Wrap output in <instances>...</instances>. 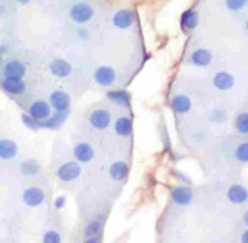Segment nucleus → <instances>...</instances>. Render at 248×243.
<instances>
[{
    "label": "nucleus",
    "mask_w": 248,
    "mask_h": 243,
    "mask_svg": "<svg viewBox=\"0 0 248 243\" xmlns=\"http://www.w3.org/2000/svg\"><path fill=\"white\" fill-rule=\"evenodd\" d=\"M94 15V10L91 5H88V3H75L73 7H71L70 10V17L73 22L77 23H86L90 22L91 18H93Z\"/></svg>",
    "instance_id": "1"
},
{
    "label": "nucleus",
    "mask_w": 248,
    "mask_h": 243,
    "mask_svg": "<svg viewBox=\"0 0 248 243\" xmlns=\"http://www.w3.org/2000/svg\"><path fill=\"white\" fill-rule=\"evenodd\" d=\"M79 174H81V167H79V164H77V162H66V164H63L57 170L58 179L63 182L75 181V179L79 177Z\"/></svg>",
    "instance_id": "2"
},
{
    "label": "nucleus",
    "mask_w": 248,
    "mask_h": 243,
    "mask_svg": "<svg viewBox=\"0 0 248 243\" xmlns=\"http://www.w3.org/2000/svg\"><path fill=\"white\" fill-rule=\"evenodd\" d=\"M170 198L172 202H174L175 205H181V207H186L189 205L192 202V198H194V194H192V190L189 187H175V189H172L170 192Z\"/></svg>",
    "instance_id": "3"
},
{
    "label": "nucleus",
    "mask_w": 248,
    "mask_h": 243,
    "mask_svg": "<svg viewBox=\"0 0 248 243\" xmlns=\"http://www.w3.org/2000/svg\"><path fill=\"white\" fill-rule=\"evenodd\" d=\"M86 242L90 243H98L103 240V222L101 218H96V220L90 222L85 230Z\"/></svg>",
    "instance_id": "4"
},
{
    "label": "nucleus",
    "mask_w": 248,
    "mask_h": 243,
    "mask_svg": "<svg viewBox=\"0 0 248 243\" xmlns=\"http://www.w3.org/2000/svg\"><path fill=\"white\" fill-rule=\"evenodd\" d=\"M116 79V73L111 66H99L94 71V81L99 86H111Z\"/></svg>",
    "instance_id": "5"
},
{
    "label": "nucleus",
    "mask_w": 248,
    "mask_h": 243,
    "mask_svg": "<svg viewBox=\"0 0 248 243\" xmlns=\"http://www.w3.org/2000/svg\"><path fill=\"white\" fill-rule=\"evenodd\" d=\"M90 122L96 129H106L111 122V114L106 109H96L90 114Z\"/></svg>",
    "instance_id": "6"
},
{
    "label": "nucleus",
    "mask_w": 248,
    "mask_h": 243,
    "mask_svg": "<svg viewBox=\"0 0 248 243\" xmlns=\"http://www.w3.org/2000/svg\"><path fill=\"white\" fill-rule=\"evenodd\" d=\"M50 103L55 111H68L70 109L71 99H70V94L65 93V91H55L50 96Z\"/></svg>",
    "instance_id": "7"
},
{
    "label": "nucleus",
    "mask_w": 248,
    "mask_h": 243,
    "mask_svg": "<svg viewBox=\"0 0 248 243\" xmlns=\"http://www.w3.org/2000/svg\"><path fill=\"white\" fill-rule=\"evenodd\" d=\"M235 85V78L233 75L229 71H218L214 76V86L220 91H229Z\"/></svg>",
    "instance_id": "8"
},
{
    "label": "nucleus",
    "mask_w": 248,
    "mask_h": 243,
    "mask_svg": "<svg viewBox=\"0 0 248 243\" xmlns=\"http://www.w3.org/2000/svg\"><path fill=\"white\" fill-rule=\"evenodd\" d=\"M70 109L68 111H57L55 114H51L50 118L42 121V129H60L63 126V122L68 119Z\"/></svg>",
    "instance_id": "9"
},
{
    "label": "nucleus",
    "mask_w": 248,
    "mask_h": 243,
    "mask_svg": "<svg viewBox=\"0 0 248 243\" xmlns=\"http://www.w3.org/2000/svg\"><path fill=\"white\" fill-rule=\"evenodd\" d=\"M227 197H229V200L232 202V204L242 205L248 200V190L240 184L230 185L229 192H227Z\"/></svg>",
    "instance_id": "10"
},
{
    "label": "nucleus",
    "mask_w": 248,
    "mask_h": 243,
    "mask_svg": "<svg viewBox=\"0 0 248 243\" xmlns=\"http://www.w3.org/2000/svg\"><path fill=\"white\" fill-rule=\"evenodd\" d=\"M3 75L9 79H22L25 76V66L18 60H12V61L5 65V68H3Z\"/></svg>",
    "instance_id": "11"
},
{
    "label": "nucleus",
    "mask_w": 248,
    "mask_h": 243,
    "mask_svg": "<svg viewBox=\"0 0 248 243\" xmlns=\"http://www.w3.org/2000/svg\"><path fill=\"white\" fill-rule=\"evenodd\" d=\"M45 198V192L38 187H30L23 192V202H25L29 207H37L43 202Z\"/></svg>",
    "instance_id": "12"
},
{
    "label": "nucleus",
    "mask_w": 248,
    "mask_h": 243,
    "mask_svg": "<svg viewBox=\"0 0 248 243\" xmlns=\"http://www.w3.org/2000/svg\"><path fill=\"white\" fill-rule=\"evenodd\" d=\"M134 18H136V15L133 10L124 9V10H119L118 14L114 15L113 22L118 29H129V27L134 23Z\"/></svg>",
    "instance_id": "13"
},
{
    "label": "nucleus",
    "mask_w": 248,
    "mask_h": 243,
    "mask_svg": "<svg viewBox=\"0 0 248 243\" xmlns=\"http://www.w3.org/2000/svg\"><path fill=\"white\" fill-rule=\"evenodd\" d=\"M170 107H172V111H174V113L186 114V113H189V111H190L192 101H190L189 96H186V94H177V96L172 98Z\"/></svg>",
    "instance_id": "14"
},
{
    "label": "nucleus",
    "mask_w": 248,
    "mask_h": 243,
    "mask_svg": "<svg viewBox=\"0 0 248 243\" xmlns=\"http://www.w3.org/2000/svg\"><path fill=\"white\" fill-rule=\"evenodd\" d=\"M29 113L33 116L35 119H38V121H45L51 116V111H50V105L45 101H37L33 103V105L30 106V111Z\"/></svg>",
    "instance_id": "15"
},
{
    "label": "nucleus",
    "mask_w": 248,
    "mask_h": 243,
    "mask_svg": "<svg viewBox=\"0 0 248 243\" xmlns=\"http://www.w3.org/2000/svg\"><path fill=\"white\" fill-rule=\"evenodd\" d=\"M73 154L77 157L78 162H90L91 159L94 157V151L88 142H79V144L75 146Z\"/></svg>",
    "instance_id": "16"
},
{
    "label": "nucleus",
    "mask_w": 248,
    "mask_h": 243,
    "mask_svg": "<svg viewBox=\"0 0 248 243\" xmlns=\"http://www.w3.org/2000/svg\"><path fill=\"white\" fill-rule=\"evenodd\" d=\"M50 71L53 76L57 78H65L71 73V65L65 60H53L50 65Z\"/></svg>",
    "instance_id": "17"
},
{
    "label": "nucleus",
    "mask_w": 248,
    "mask_h": 243,
    "mask_svg": "<svg viewBox=\"0 0 248 243\" xmlns=\"http://www.w3.org/2000/svg\"><path fill=\"white\" fill-rule=\"evenodd\" d=\"M2 88H3V91L5 93H9V94H22V93H25V83L22 81V79H9V78H5L2 81Z\"/></svg>",
    "instance_id": "18"
},
{
    "label": "nucleus",
    "mask_w": 248,
    "mask_h": 243,
    "mask_svg": "<svg viewBox=\"0 0 248 243\" xmlns=\"http://www.w3.org/2000/svg\"><path fill=\"white\" fill-rule=\"evenodd\" d=\"M212 61V53L205 48H199L190 55V63L195 66H209Z\"/></svg>",
    "instance_id": "19"
},
{
    "label": "nucleus",
    "mask_w": 248,
    "mask_h": 243,
    "mask_svg": "<svg viewBox=\"0 0 248 243\" xmlns=\"http://www.w3.org/2000/svg\"><path fill=\"white\" fill-rule=\"evenodd\" d=\"M15 156H17V144L14 141H9V139H2L0 141V159L9 161Z\"/></svg>",
    "instance_id": "20"
},
{
    "label": "nucleus",
    "mask_w": 248,
    "mask_h": 243,
    "mask_svg": "<svg viewBox=\"0 0 248 243\" xmlns=\"http://www.w3.org/2000/svg\"><path fill=\"white\" fill-rule=\"evenodd\" d=\"M114 131H116V134H119V136H123V137L131 136V133H133V121H131V118H127V116L119 118L114 124Z\"/></svg>",
    "instance_id": "21"
},
{
    "label": "nucleus",
    "mask_w": 248,
    "mask_h": 243,
    "mask_svg": "<svg viewBox=\"0 0 248 243\" xmlns=\"http://www.w3.org/2000/svg\"><path fill=\"white\" fill-rule=\"evenodd\" d=\"M181 23H182V27L186 30H194L195 27H197V23H199V14H197V10L190 9V10L184 12L182 17H181Z\"/></svg>",
    "instance_id": "22"
},
{
    "label": "nucleus",
    "mask_w": 248,
    "mask_h": 243,
    "mask_svg": "<svg viewBox=\"0 0 248 243\" xmlns=\"http://www.w3.org/2000/svg\"><path fill=\"white\" fill-rule=\"evenodd\" d=\"M109 174H111V179H113V181H124L127 175V164L123 161L114 162L109 169Z\"/></svg>",
    "instance_id": "23"
},
{
    "label": "nucleus",
    "mask_w": 248,
    "mask_h": 243,
    "mask_svg": "<svg viewBox=\"0 0 248 243\" xmlns=\"http://www.w3.org/2000/svg\"><path fill=\"white\" fill-rule=\"evenodd\" d=\"M108 99L116 103L119 106H126L129 103V94L123 90H116V91H108Z\"/></svg>",
    "instance_id": "24"
},
{
    "label": "nucleus",
    "mask_w": 248,
    "mask_h": 243,
    "mask_svg": "<svg viewBox=\"0 0 248 243\" xmlns=\"http://www.w3.org/2000/svg\"><path fill=\"white\" fill-rule=\"evenodd\" d=\"M235 129L242 136H248V113L238 114L237 119H235Z\"/></svg>",
    "instance_id": "25"
},
{
    "label": "nucleus",
    "mask_w": 248,
    "mask_h": 243,
    "mask_svg": "<svg viewBox=\"0 0 248 243\" xmlns=\"http://www.w3.org/2000/svg\"><path fill=\"white\" fill-rule=\"evenodd\" d=\"M235 159H237L238 162L248 164V142H242V144H238V147L235 149Z\"/></svg>",
    "instance_id": "26"
},
{
    "label": "nucleus",
    "mask_w": 248,
    "mask_h": 243,
    "mask_svg": "<svg viewBox=\"0 0 248 243\" xmlns=\"http://www.w3.org/2000/svg\"><path fill=\"white\" fill-rule=\"evenodd\" d=\"M22 122L25 124L29 129L31 131H37V129H42V121L35 119L31 114H22Z\"/></svg>",
    "instance_id": "27"
},
{
    "label": "nucleus",
    "mask_w": 248,
    "mask_h": 243,
    "mask_svg": "<svg viewBox=\"0 0 248 243\" xmlns=\"http://www.w3.org/2000/svg\"><path fill=\"white\" fill-rule=\"evenodd\" d=\"M22 172L25 175H35L38 172V166L35 161H25L22 164Z\"/></svg>",
    "instance_id": "28"
},
{
    "label": "nucleus",
    "mask_w": 248,
    "mask_h": 243,
    "mask_svg": "<svg viewBox=\"0 0 248 243\" xmlns=\"http://www.w3.org/2000/svg\"><path fill=\"white\" fill-rule=\"evenodd\" d=\"M248 3V0H225V5L227 9L232 10V12H237V10H242Z\"/></svg>",
    "instance_id": "29"
},
{
    "label": "nucleus",
    "mask_w": 248,
    "mask_h": 243,
    "mask_svg": "<svg viewBox=\"0 0 248 243\" xmlns=\"http://www.w3.org/2000/svg\"><path fill=\"white\" fill-rule=\"evenodd\" d=\"M210 121L212 122H225L227 121V113L222 109H214L210 113Z\"/></svg>",
    "instance_id": "30"
},
{
    "label": "nucleus",
    "mask_w": 248,
    "mask_h": 243,
    "mask_svg": "<svg viewBox=\"0 0 248 243\" xmlns=\"http://www.w3.org/2000/svg\"><path fill=\"white\" fill-rule=\"evenodd\" d=\"M43 242H45V243H58L60 242V235L55 232V230H50V232L45 233V237H43Z\"/></svg>",
    "instance_id": "31"
},
{
    "label": "nucleus",
    "mask_w": 248,
    "mask_h": 243,
    "mask_svg": "<svg viewBox=\"0 0 248 243\" xmlns=\"http://www.w3.org/2000/svg\"><path fill=\"white\" fill-rule=\"evenodd\" d=\"M65 204H66L65 197H60V198H57V202H55V209H63Z\"/></svg>",
    "instance_id": "32"
},
{
    "label": "nucleus",
    "mask_w": 248,
    "mask_h": 243,
    "mask_svg": "<svg viewBox=\"0 0 248 243\" xmlns=\"http://www.w3.org/2000/svg\"><path fill=\"white\" fill-rule=\"evenodd\" d=\"M242 242L243 243H248V230H245V232L242 233Z\"/></svg>",
    "instance_id": "33"
},
{
    "label": "nucleus",
    "mask_w": 248,
    "mask_h": 243,
    "mask_svg": "<svg viewBox=\"0 0 248 243\" xmlns=\"http://www.w3.org/2000/svg\"><path fill=\"white\" fill-rule=\"evenodd\" d=\"M243 222H245V225L248 227V210H247L245 213H243Z\"/></svg>",
    "instance_id": "34"
},
{
    "label": "nucleus",
    "mask_w": 248,
    "mask_h": 243,
    "mask_svg": "<svg viewBox=\"0 0 248 243\" xmlns=\"http://www.w3.org/2000/svg\"><path fill=\"white\" fill-rule=\"evenodd\" d=\"M17 2H20V3H29L30 0H17Z\"/></svg>",
    "instance_id": "35"
},
{
    "label": "nucleus",
    "mask_w": 248,
    "mask_h": 243,
    "mask_svg": "<svg viewBox=\"0 0 248 243\" xmlns=\"http://www.w3.org/2000/svg\"><path fill=\"white\" fill-rule=\"evenodd\" d=\"M0 63H2V51H0Z\"/></svg>",
    "instance_id": "36"
},
{
    "label": "nucleus",
    "mask_w": 248,
    "mask_h": 243,
    "mask_svg": "<svg viewBox=\"0 0 248 243\" xmlns=\"http://www.w3.org/2000/svg\"><path fill=\"white\" fill-rule=\"evenodd\" d=\"M247 31H248V22H247Z\"/></svg>",
    "instance_id": "37"
}]
</instances>
